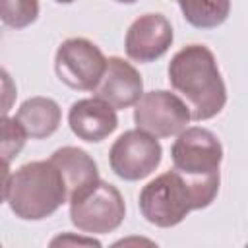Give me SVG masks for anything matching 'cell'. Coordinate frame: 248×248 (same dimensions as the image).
<instances>
[{"label": "cell", "mask_w": 248, "mask_h": 248, "mask_svg": "<svg viewBox=\"0 0 248 248\" xmlns=\"http://www.w3.org/2000/svg\"><path fill=\"white\" fill-rule=\"evenodd\" d=\"M219 174L190 176L176 169L163 172L141 188L140 211L155 227H174L190 211L207 207L219 192Z\"/></svg>", "instance_id": "obj_1"}, {"label": "cell", "mask_w": 248, "mask_h": 248, "mask_svg": "<svg viewBox=\"0 0 248 248\" xmlns=\"http://www.w3.org/2000/svg\"><path fill=\"white\" fill-rule=\"evenodd\" d=\"M169 81L186 99L192 118L198 122L217 116L227 103L217 60L203 45H188L170 58Z\"/></svg>", "instance_id": "obj_2"}, {"label": "cell", "mask_w": 248, "mask_h": 248, "mask_svg": "<svg viewBox=\"0 0 248 248\" xmlns=\"http://www.w3.org/2000/svg\"><path fill=\"white\" fill-rule=\"evenodd\" d=\"M4 165L2 198L16 217L23 221H41L56 213L68 200V188L58 167L48 161H31L10 172Z\"/></svg>", "instance_id": "obj_3"}, {"label": "cell", "mask_w": 248, "mask_h": 248, "mask_svg": "<svg viewBox=\"0 0 248 248\" xmlns=\"http://www.w3.org/2000/svg\"><path fill=\"white\" fill-rule=\"evenodd\" d=\"M70 221L83 234H107L116 231L126 215L124 198L116 186L97 180L70 200Z\"/></svg>", "instance_id": "obj_4"}, {"label": "cell", "mask_w": 248, "mask_h": 248, "mask_svg": "<svg viewBox=\"0 0 248 248\" xmlns=\"http://www.w3.org/2000/svg\"><path fill=\"white\" fill-rule=\"evenodd\" d=\"M54 70L62 83L79 91H93L107 70V58L101 48L83 39H66L54 56Z\"/></svg>", "instance_id": "obj_5"}, {"label": "cell", "mask_w": 248, "mask_h": 248, "mask_svg": "<svg viewBox=\"0 0 248 248\" xmlns=\"http://www.w3.org/2000/svg\"><path fill=\"white\" fill-rule=\"evenodd\" d=\"M161 157L163 149L159 140L140 128L120 134L108 151V163L112 172L128 182L149 176L159 167Z\"/></svg>", "instance_id": "obj_6"}, {"label": "cell", "mask_w": 248, "mask_h": 248, "mask_svg": "<svg viewBox=\"0 0 248 248\" xmlns=\"http://www.w3.org/2000/svg\"><path fill=\"white\" fill-rule=\"evenodd\" d=\"M192 120L190 107L174 93L157 89L143 93L134 108V122L155 138L178 136Z\"/></svg>", "instance_id": "obj_7"}, {"label": "cell", "mask_w": 248, "mask_h": 248, "mask_svg": "<svg viewBox=\"0 0 248 248\" xmlns=\"http://www.w3.org/2000/svg\"><path fill=\"white\" fill-rule=\"evenodd\" d=\"M170 159L176 170L190 176L219 174L223 145L211 130L192 126L182 130L174 140L170 147Z\"/></svg>", "instance_id": "obj_8"}, {"label": "cell", "mask_w": 248, "mask_h": 248, "mask_svg": "<svg viewBox=\"0 0 248 248\" xmlns=\"http://www.w3.org/2000/svg\"><path fill=\"white\" fill-rule=\"evenodd\" d=\"M172 27L163 14H143L126 31L124 48L136 62H153L172 45Z\"/></svg>", "instance_id": "obj_9"}, {"label": "cell", "mask_w": 248, "mask_h": 248, "mask_svg": "<svg viewBox=\"0 0 248 248\" xmlns=\"http://www.w3.org/2000/svg\"><path fill=\"white\" fill-rule=\"evenodd\" d=\"M143 95V79L140 72L124 58H107V70L99 85L93 89V97L108 103L116 110L136 105Z\"/></svg>", "instance_id": "obj_10"}, {"label": "cell", "mask_w": 248, "mask_h": 248, "mask_svg": "<svg viewBox=\"0 0 248 248\" xmlns=\"http://www.w3.org/2000/svg\"><path fill=\"white\" fill-rule=\"evenodd\" d=\"M68 124L79 140L97 143L108 138L118 128V116L114 107L97 97H91L79 99L70 107Z\"/></svg>", "instance_id": "obj_11"}, {"label": "cell", "mask_w": 248, "mask_h": 248, "mask_svg": "<svg viewBox=\"0 0 248 248\" xmlns=\"http://www.w3.org/2000/svg\"><path fill=\"white\" fill-rule=\"evenodd\" d=\"M50 161L58 167V170L62 172L64 180H66V188H68V200L81 192L83 188L91 186L93 182L99 180V170H97V163L93 161V157L74 145H66L56 149L50 155Z\"/></svg>", "instance_id": "obj_12"}, {"label": "cell", "mask_w": 248, "mask_h": 248, "mask_svg": "<svg viewBox=\"0 0 248 248\" xmlns=\"http://www.w3.org/2000/svg\"><path fill=\"white\" fill-rule=\"evenodd\" d=\"M16 118L21 122L29 138L43 140L52 136L58 130L62 112L56 101L48 97H31L21 103Z\"/></svg>", "instance_id": "obj_13"}, {"label": "cell", "mask_w": 248, "mask_h": 248, "mask_svg": "<svg viewBox=\"0 0 248 248\" xmlns=\"http://www.w3.org/2000/svg\"><path fill=\"white\" fill-rule=\"evenodd\" d=\"M184 19L196 29H213L227 21L231 0H178Z\"/></svg>", "instance_id": "obj_14"}, {"label": "cell", "mask_w": 248, "mask_h": 248, "mask_svg": "<svg viewBox=\"0 0 248 248\" xmlns=\"http://www.w3.org/2000/svg\"><path fill=\"white\" fill-rule=\"evenodd\" d=\"M2 21L12 29L31 25L39 16V0H0Z\"/></svg>", "instance_id": "obj_15"}, {"label": "cell", "mask_w": 248, "mask_h": 248, "mask_svg": "<svg viewBox=\"0 0 248 248\" xmlns=\"http://www.w3.org/2000/svg\"><path fill=\"white\" fill-rule=\"evenodd\" d=\"M27 132L21 126V122L14 116L10 118L8 114L2 120V155H4V165H10V161L14 157H17V153L23 149L25 141H27Z\"/></svg>", "instance_id": "obj_16"}, {"label": "cell", "mask_w": 248, "mask_h": 248, "mask_svg": "<svg viewBox=\"0 0 248 248\" xmlns=\"http://www.w3.org/2000/svg\"><path fill=\"white\" fill-rule=\"evenodd\" d=\"M95 246V248H99L101 246V242L99 240H95L93 236L91 238H87V236H74V234H60V236H56L54 240H50V246Z\"/></svg>", "instance_id": "obj_17"}, {"label": "cell", "mask_w": 248, "mask_h": 248, "mask_svg": "<svg viewBox=\"0 0 248 248\" xmlns=\"http://www.w3.org/2000/svg\"><path fill=\"white\" fill-rule=\"evenodd\" d=\"M116 2H120V4H134V2H138V0H116Z\"/></svg>", "instance_id": "obj_18"}, {"label": "cell", "mask_w": 248, "mask_h": 248, "mask_svg": "<svg viewBox=\"0 0 248 248\" xmlns=\"http://www.w3.org/2000/svg\"><path fill=\"white\" fill-rule=\"evenodd\" d=\"M54 2H60V4H72V2H76V0H54Z\"/></svg>", "instance_id": "obj_19"}]
</instances>
